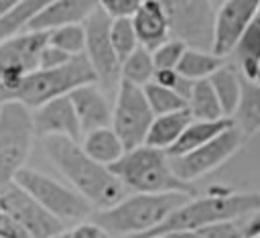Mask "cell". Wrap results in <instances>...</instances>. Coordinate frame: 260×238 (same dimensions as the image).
I'll use <instances>...</instances> for the list:
<instances>
[{
	"instance_id": "34",
	"label": "cell",
	"mask_w": 260,
	"mask_h": 238,
	"mask_svg": "<svg viewBox=\"0 0 260 238\" xmlns=\"http://www.w3.org/2000/svg\"><path fill=\"white\" fill-rule=\"evenodd\" d=\"M144 0H100V8L110 18H132Z\"/></svg>"
},
{
	"instance_id": "41",
	"label": "cell",
	"mask_w": 260,
	"mask_h": 238,
	"mask_svg": "<svg viewBox=\"0 0 260 238\" xmlns=\"http://www.w3.org/2000/svg\"><path fill=\"white\" fill-rule=\"evenodd\" d=\"M152 238H173L171 234H160V236H152Z\"/></svg>"
},
{
	"instance_id": "4",
	"label": "cell",
	"mask_w": 260,
	"mask_h": 238,
	"mask_svg": "<svg viewBox=\"0 0 260 238\" xmlns=\"http://www.w3.org/2000/svg\"><path fill=\"white\" fill-rule=\"evenodd\" d=\"M126 189L136 193H187L197 197L193 183L179 179L171 167V159L165 151L152 146H138L126 151L120 161L108 167Z\"/></svg>"
},
{
	"instance_id": "26",
	"label": "cell",
	"mask_w": 260,
	"mask_h": 238,
	"mask_svg": "<svg viewBox=\"0 0 260 238\" xmlns=\"http://www.w3.org/2000/svg\"><path fill=\"white\" fill-rule=\"evenodd\" d=\"M209 81H211V85L219 98V104L223 108V116L232 118L238 110L240 96H242V75L236 73L234 67L223 65L221 69H217L209 77Z\"/></svg>"
},
{
	"instance_id": "7",
	"label": "cell",
	"mask_w": 260,
	"mask_h": 238,
	"mask_svg": "<svg viewBox=\"0 0 260 238\" xmlns=\"http://www.w3.org/2000/svg\"><path fill=\"white\" fill-rule=\"evenodd\" d=\"M14 183L20 185L26 193H30L47 212H51L63 224L83 222L87 216H91L93 205L79 191L59 183L57 179H53L37 169L22 167L16 173Z\"/></svg>"
},
{
	"instance_id": "16",
	"label": "cell",
	"mask_w": 260,
	"mask_h": 238,
	"mask_svg": "<svg viewBox=\"0 0 260 238\" xmlns=\"http://www.w3.org/2000/svg\"><path fill=\"white\" fill-rule=\"evenodd\" d=\"M100 0H53L26 26V31L51 33L67 24H83L95 10Z\"/></svg>"
},
{
	"instance_id": "37",
	"label": "cell",
	"mask_w": 260,
	"mask_h": 238,
	"mask_svg": "<svg viewBox=\"0 0 260 238\" xmlns=\"http://www.w3.org/2000/svg\"><path fill=\"white\" fill-rule=\"evenodd\" d=\"M71 238H112V236L91 220V222H79L71 230Z\"/></svg>"
},
{
	"instance_id": "22",
	"label": "cell",
	"mask_w": 260,
	"mask_h": 238,
	"mask_svg": "<svg viewBox=\"0 0 260 238\" xmlns=\"http://www.w3.org/2000/svg\"><path fill=\"white\" fill-rule=\"evenodd\" d=\"M81 148L98 163L110 167L114 165L116 161L122 159V155L126 153L120 136L116 134V130L112 126H106V128H98V130H91L87 134H83L81 138Z\"/></svg>"
},
{
	"instance_id": "11",
	"label": "cell",
	"mask_w": 260,
	"mask_h": 238,
	"mask_svg": "<svg viewBox=\"0 0 260 238\" xmlns=\"http://www.w3.org/2000/svg\"><path fill=\"white\" fill-rule=\"evenodd\" d=\"M244 140H246V136L234 124L228 130H223L219 136L209 140L207 144H203L187 155H181V157H169L171 167L179 179L193 183L195 179L207 175L209 171L223 165L230 157H234L240 151V146L244 144Z\"/></svg>"
},
{
	"instance_id": "36",
	"label": "cell",
	"mask_w": 260,
	"mask_h": 238,
	"mask_svg": "<svg viewBox=\"0 0 260 238\" xmlns=\"http://www.w3.org/2000/svg\"><path fill=\"white\" fill-rule=\"evenodd\" d=\"M0 238H30V236L14 218H10L6 212H0Z\"/></svg>"
},
{
	"instance_id": "21",
	"label": "cell",
	"mask_w": 260,
	"mask_h": 238,
	"mask_svg": "<svg viewBox=\"0 0 260 238\" xmlns=\"http://www.w3.org/2000/svg\"><path fill=\"white\" fill-rule=\"evenodd\" d=\"M232 53L238 59L240 75L250 81H258L260 77V8L256 18L240 35Z\"/></svg>"
},
{
	"instance_id": "13",
	"label": "cell",
	"mask_w": 260,
	"mask_h": 238,
	"mask_svg": "<svg viewBox=\"0 0 260 238\" xmlns=\"http://www.w3.org/2000/svg\"><path fill=\"white\" fill-rule=\"evenodd\" d=\"M85 59L89 61V65L93 67L98 81H104L108 85L116 83L120 79V71H122V63L114 51L112 45V37H110V26H112V18L98 8L85 22Z\"/></svg>"
},
{
	"instance_id": "18",
	"label": "cell",
	"mask_w": 260,
	"mask_h": 238,
	"mask_svg": "<svg viewBox=\"0 0 260 238\" xmlns=\"http://www.w3.org/2000/svg\"><path fill=\"white\" fill-rule=\"evenodd\" d=\"M132 26L136 31L138 43L148 51H154L173 37L169 14L158 0H144L132 16Z\"/></svg>"
},
{
	"instance_id": "12",
	"label": "cell",
	"mask_w": 260,
	"mask_h": 238,
	"mask_svg": "<svg viewBox=\"0 0 260 238\" xmlns=\"http://www.w3.org/2000/svg\"><path fill=\"white\" fill-rule=\"evenodd\" d=\"M0 205L10 218H14L30 238H51L65 230V224L47 212L30 193H26L14 181L0 187Z\"/></svg>"
},
{
	"instance_id": "27",
	"label": "cell",
	"mask_w": 260,
	"mask_h": 238,
	"mask_svg": "<svg viewBox=\"0 0 260 238\" xmlns=\"http://www.w3.org/2000/svg\"><path fill=\"white\" fill-rule=\"evenodd\" d=\"M53 0H24L22 4H18L14 10L6 12L4 16H0V43L18 37L26 31L28 22Z\"/></svg>"
},
{
	"instance_id": "31",
	"label": "cell",
	"mask_w": 260,
	"mask_h": 238,
	"mask_svg": "<svg viewBox=\"0 0 260 238\" xmlns=\"http://www.w3.org/2000/svg\"><path fill=\"white\" fill-rule=\"evenodd\" d=\"M110 37H112V45L114 51L120 59V63L138 49V37L136 31L132 26V18H112V26H110Z\"/></svg>"
},
{
	"instance_id": "15",
	"label": "cell",
	"mask_w": 260,
	"mask_h": 238,
	"mask_svg": "<svg viewBox=\"0 0 260 238\" xmlns=\"http://www.w3.org/2000/svg\"><path fill=\"white\" fill-rule=\"evenodd\" d=\"M32 124H35V134L41 138L47 136H67L71 140H81L83 130L79 124V118L75 114L73 102L69 96L55 98L32 112Z\"/></svg>"
},
{
	"instance_id": "1",
	"label": "cell",
	"mask_w": 260,
	"mask_h": 238,
	"mask_svg": "<svg viewBox=\"0 0 260 238\" xmlns=\"http://www.w3.org/2000/svg\"><path fill=\"white\" fill-rule=\"evenodd\" d=\"M43 140V151L55 169L79 191L93 207L108 210L124 199L126 187L122 181L102 163L93 161L77 140L67 136H47Z\"/></svg>"
},
{
	"instance_id": "29",
	"label": "cell",
	"mask_w": 260,
	"mask_h": 238,
	"mask_svg": "<svg viewBox=\"0 0 260 238\" xmlns=\"http://www.w3.org/2000/svg\"><path fill=\"white\" fill-rule=\"evenodd\" d=\"M144 96H146V102L152 110L154 116H160V114H171V112H179V110H185L187 108V100L181 98L177 92L169 90V87H162L154 81L146 83L144 87Z\"/></svg>"
},
{
	"instance_id": "20",
	"label": "cell",
	"mask_w": 260,
	"mask_h": 238,
	"mask_svg": "<svg viewBox=\"0 0 260 238\" xmlns=\"http://www.w3.org/2000/svg\"><path fill=\"white\" fill-rule=\"evenodd\" d=\"M191 120H193V116H191L189 108L179 110V112H171V114L154 116V120H152V124L148 128L144 144L152 146V148H160V151L167 153L179 140V136L189 126Z\"/></svg>"
},
{
	"instance_id": "23",
	"label": "cell",
	"mask_w": 260,
	"mask_h": 238,
	"mask_svg": "<svg viewBox=\"0 0 260 238\" xmlns=\"http://www.w3.org/2000/svg\"><path fill=\"white\" fill-rule=\"evenodd\" d=\"M234 122L244 136L260 132V81H250L242 77V96Z\"/></svg>"
},
{
	"instance_id": "8",
	"label": "cell",
	"mask_w": 260,
	"mask_h": 238,
	"mask_svg": "<svg viewBox=\"0 0 260 238\" xmlns=\"http://www.w3.org/2000/svg\"><path fill=\"white\" fill-rule=\"evenodd\" d=\"M152 120H154V114L146 102L144 90L120 79L118 96L112 112V128L120 136L126 151H132L144 144Z\"/></svg>"
},
{
	"instance_id": "5",
	"label": "cell",
	"mask_w": 260,
	"mask_h": 238,
	"mask_svg": "<svg viewBox=\"0 0 260 238\" xmlns=\"http://www.w3.org/2000/svg\"><path fill=\"white\" fill-rule=\"evenodd\" d=\"M98 75L85 55L71 57L69 63L57 69H35L24 75L22 83L0 96V104L4 102H20L26 108H39L55 98L69 96L75 87L85 83H95Z\"/></svg>"
},
{
	"instance_id": "25",
	"label": "cell",
	"mask_w": 260,
	"mask_h": 238,
	"mask_svg": "<svg viewBox=\"0 0 260 238\" xmlns=\"http://www.w3.org/2000/svg\"><path fill=\"white\" fill-rule=\"evenodd\" d=\"M187 108L193 116V120H221L223 108L219 104V98L211 85L209 79H197L193 83Z\"/></svg>"
},
{
	"instance_id": "9",
	"label": "cell",
	"mask_w": 260,
	"mask_h": 238,
	"mask_svg": "<svg viewBox=\"0 0 260 238\" xmlns=\"http://www.w3.org/2000/svg\"><path fill=\"white\" fill-rule=\"evenodd\" d=\"M169 14L171 35L187 47L211 51L215 10L209 0H158Z\"/></svg>"
},
{
	"instance_id": "35",
	"label": "cell",
	"mask_w": 260,
	"mask_h": 238,
	"mask_svg": "<svg viewBox=\"0 0 260 238\" xmlns=\"http://www.w3.org/2000/svg\"><path fill=\"white\" fill-rule=\"evenodd\" d=\"M69 61H71V55H67L65 51L47 43L45 49L41 51V57H39V69H57V67H63Z\"/></svg>"
},
{
	"instance_id": "30",
	"label": "cell",
	"mask_w": 260,
	"mask_h": 238,
	"mask_svg": "<svg viewBox=\"0 0 260 238\" xmlns=\"http://www.w3.org/2000/svg\"><path fill=\"white\" fill-rule=\"evenodd\" d=\"M49 43L67 55H83L85 51V26L83 24H67L49 33Z\"/></svg>"
},
{
	"instance_id": "17",
	"label": "cell",
	"mask_w": 260,
	"mask_h": 238,
	"mask_svg": "<svg viewBox=\"0 0 260 238\" xmlns=\"http://www.w3.org/2000/svg\"><path fill=\"white\" fill-rule=\"evenodd\" d=\"M69 98L73 102V108H75V114L79 118L83 134L98 130V128H106L112 124L114 108L110 106L104 92L100 87H95V83H85V85L75 87L69 94Z\"/></svg>"
},
{
	"instance_id": "3",
	"label": "cell",
	"mask_w": 260,
	"mask_h": 238,
	"mask_svg": "<svg viewBox=\"0 0 260 238\" xmlns=\"http://www.w3.org/2000/svg\"><path fill=\"white\" fill-rule=\"evenodd\" d=\"M189 199L193 197L187 193H134L108 210H100L93 222L110 236L138 238L160 226Z\"/></svg>"
},
{
	"instance_id": "43",
	"label": "cell",
	"mask_w": 260,
	"mask_h": 238,
	"mask_svg": "<svg viewBox=\"0 0 260 238\" xmlns=\"http://www.w3.org/2000/svg\"><path fill=\"white\" fill-rule=\"evenodd\" d=\"M258 81H260V77H258Z\"/></svg>"
},
{
	"instance_id": "33",
	"label": "cell",
	"mask_w": 260,
	"mask_h": 238,
	"mask_svg": "<svg viewBox=\"0 0 260 238\" xmlns=\"http://www.w3.org/2000/svg\"><path fill=\"white\" fill-rule=\"evenodd\" d=\"M197 232H199L203 238H244L242 220H232V222H217V224H209V226L197 228Z\"/></svg>"
},
{
	"instance_id": "42",
	"label": "cell",
	"mask_w": 260,
	"mask_h": 238,
	"mask_svg": "<svg viewBox=\"0 0 260 238\" xmlns=\"http://www.w3.org/2000/svg\"><path fill=\"white\" fill-rule=\"evenodd\" d=\"M0 212H2V205H0Z\"/></svg>"
},
{
	"instance_id": "39",
	"label": "cell",
	"mask_w": 260,
	"mask_h": 238,
	"mask_svg": "<svg viewBox=\"0 0 260 238\" xmlns=\"http://www.w3.org/2000/svg\"><path fill=\"white\" fill-rule=\"evenodd\" d=\"M24 0H0V16H4L6 12L14 10L18 4H22Z\"/></svg>"
},
{
	"instance_id": "10",
	"label": "cell",
	"mask_w": 260,
	"mask_h": 238,
	"mask_svg": "<svg viewBox=\"0 0 260 238\" xmlns=\"http://www.w3.org/2000/svg\"><path fill=\"white\" fill-rule=\"evenodd\" d=\"M49 43V33L24 31L0 43V96L16 90L24 75L39 69V57Z\"/></svg>"
},
{
	"instance_id": "40",
	"label": "cell",
	"mask_w": 260,
	"mask_h": 238,
	"mask_svg": "<svg viewBox=\"0 0 260 238\" xmlns=\"http://www.w3.org/2000/svg\"><path fill=\"white\" fill-rule=\"evenodd\" d=\"M51 238H71V232L63 230V232H59V234H55V236H51Z\"/></svg>"
},
{
	"instance_id": "19",
	"label": "cell",
	"mask_w": 260,
	"mask_h": 238,
	"mask_svg": "<svg viewBox=\"0 0 260 238\" xmlns=\"http://www.w3.org/2000/svg\"><path fill=\"white\" fill-rule=\"evenodd\" d=\"M236 122L232 118H221V120H191L189 126L179 136V140L167 151V155L169 157L187 155V153H191V151L207 144L209 140H213L215 136H219L223 130H228Z\"/></svg>"
},
{
	"instance_id": "38",
	"label": "cell",
	"mask_w": 260,
	"mask_h": 238,
	"mask_svg": "<svg viewBox=\"0 0 260 238\" xmlns=\"http://www.w3.org/2000/svg\"><path fill=\"white\" fill-rule=\"evenodd\" d=\"M242 228H244V238H258L260 236V210L242 218Z\"/></svg>"
},
{
	"instance_id": "6",
	"label": "cell",
	"mask_w": 260,
	"mask_h": 238,
	"mask_svg": "<svg viewBox=\"0 0 260 238\" xmlns=\"http://www.w3.org/2000/svg\"><path fill=\"white\" fill-rule=\"evenodd\" d=\"M35 136L30 108L20 102L0 104V187L12 183L24 167Z\"/></svg>"
},
{
	"instance_id": "32",
	"label": "cell",
	"mask_w": 260,
	"mask_h": 238,
	"mask_svg": "<svg viewBox=\"0 0 260 238\" xmlns=\"http://www.w3.org/2000/svg\"><path fill=\"white\" fill-rule=\"evenodd\" d=\"M187 51V43H183L181 39L171 37L167 43H162L160 47H156L152 51V61L156 69H177L179 61L183 59Z\"/></svg>"
},
{
	"instance_id": "14",
	"label": "cell",
	"mask_w": 260,
	"mask_h": 238,
	"mask_svg": "<svg viewBox=\"0 0 260 238\" xmlns=\"http://www.w3.org/2000/svg\"><path fill=\"white\" fill-rule=\"evenodd\" d=\"M258 8L260 0H225L215 12L211 51L219 57H228L234 51L240 35L256 18Z\"/></svg>"
},
{
	"instance_id": "2",
	"label": "cell",
	"mask_w": 260,
	"mask_h": 238,
	"mask_svg": "<svg viewBox=\"0 0 260 238\" xmlns=\"http://www.w3.org/2000/svg\"><path fill=\"white\" fill-rule=\"evenodd\" d=\"M258 210H260V191L238 193L232 187L211 185L207 187L205 195L189 199L185 205L173 212L160 226H156L152 232L138 236V238H152L160 234L197 230V228L217 224V222L242 220Z\"/></svg>"
},
{
	"instance_id": "44",
	"label": "cell",
	"mask_w": 260,
	"mask_h": 238,
	"mask_svg": "<svg viewBox=\"0 0 260 238\" xmlns=\"http://www.w3.org/2000/svg\"><path fill=\"white\" fill-rule=\"evenodd\" d=\"M258 238H260V236H258Z\"/></svg>"
},
{
	"instance_id": "28",
	"label": "cell",
	"mask_w": 260,
	"mask_h": 238,
	"mask_svg": "<svg viewBox=\"0 0 260 238\" xmlns=\"http://www.w3.org/2000/svg\"><path fill=\"white\" fill-rule=\"evenodd\" d=\"M154 71H156V67H154V61H152V51L138 45V49L122 61L120 79L132 83V85L144 87L146 83H150L154 79Z\"/></svg>"
},
{
	"instance_id": "24",
	"label": "cell",
	"mask_w": 260,
	"mask_h": 238,
	"mask_svg": "<svg viewBox=\"0 0 260 238\" xmlns=\"http://www.w3.org/2000/svg\"><path fill=\"white\" fill-rule=\"evenodd\" d=\"M223 65H225V57H219L213 51H203V49L187 47L183 59L177 65V71L181 75H185L187 79L197 81V79H209Z\"/></svg>"
}]
</instances>
